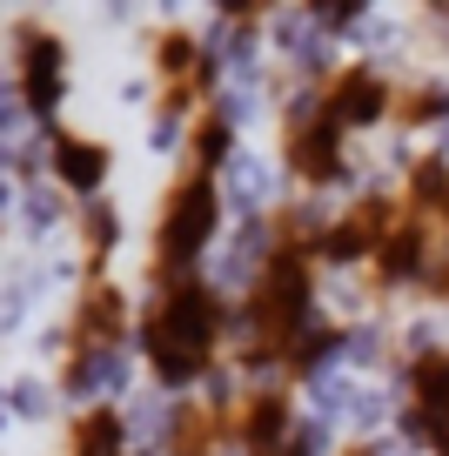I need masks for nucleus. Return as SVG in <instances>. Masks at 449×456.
Returning <instances> with one entry per match:
<instances>
[{"instance_id":"obj_3","label":"nucleus","mask_w":449,"mask_h":456,"mask_svg":"<svg viewBox=\"0 0 449 456\" xmlns=\"http://www.w3.org/2000/svg\"><path fill=\"white\" fill-rule=\"evenodd\" d=\"M215 222H222V201H215V168L182 155V175L168 182L161 195V215H155V282L175 289L195 275L201 248H208Z\"/></svg>"},{"instance_id":"obj_9","label":"nucleus","mask_w":449,"mask_h":456,"mask_svg":"<svg viewBox=\"0 0 449 456\" xmlns=\"http://www.w3.org/2000/svg\"><path fill=\"white\" fill-rule=\"evenodd\" d=\"M396 222H403V208H396V201H382V195L355 201L336 228H322V262H376L382 242L396 235Z\"/></svg>"},{"instance_id":"obj_16","label":"nucleus","mask_w":449,"mask_h":456,"mask_svg":"<svg viewBox=\"0 0 449 456\" xmlns=\"http://www.w3.org/2000/svg\"><path fill=\"white\" fill-rule=\"evenodd\" d=\"M336 342H342V329H336V322H315V329H309V336L295 342V356H289V362H282V376H289V383H295V376H309V370H315V362H322V356H329V349H336Z\"/></svg>"},{"instance_id":"obj_6","label":"nucleus","mask_w":449,"mask_h":456,"mask_svg":"<svg viewBox=\"0 0 449 456\" xmlns=\"http://www.w3.org/2000/svg\"><path fill=\"white\" fill-rule=\"evenodd\" d=\"M403 423L422 450L449 456V356L443 349H422L409 356V403H403Z\"/></svg>"},{"instance_id":"obj_1","label":"nucleus","mask_w":449,"mask_h":456,"mask_svg":"<svg viewBox=\"0 0 449 456\" xmlns=\"http://www.w3.org/2000/svg\"><path fill=\"white\" fill-rule=\"evenodd\" d=\"M222 336H228V302L215 296L201 275L161 289L148 322H141V349H148V370H155L161 383H195V376H208Z\"/></svg>"},{"instance_id":"obj_14","label":"nucleus","mask_w":449,"mask_h":456,"mask_svg":"<svg viewBox=\"0 0 449 456\" xmlns=\"http://www.w3.org/2000/svg\"><path fill=\"white\" fill-rule=\"evenodd\" d=\"M409 215L449 235V161H416L409 168Z\"/></svg>"},{"instance_id":"obj_11","label":"nucleus","mask_w":449,"mask_h":456,"mask_svg":"<svg viewBox=\"0 0 449 456\" xmlns=\"http://www.w3.org/2000/svg\"><path fill=\"white\" fill-rule=\"evenodd\" d=\"M241 429V410H222V403H188L168 429V450L175 456H215L228 436Z\"/></svg>"},{"instance_id":"obj_8","label":"nucleus","mask_w":449,"mask_h":456,"mask_svg":"<svg viewBox=\"0 0 449 456\" xmlns=\"http://www.w3.org/2000/svg\"><path fill=\"white\" fill-rule=\"evenodd\" d=\"M155 68H161V114H188L201 108V94L215 87V61L195 47V34H161L155 41Z\"/></svg>"},{"instance_id":"obj_5","label":"nucleus","mask_w":449,"mask_h":456,"mask_svg":"<svg viewBox=\"0 0 449 456\" xmlns=\"http://www.w3.org/2000/svg\"><path fill=\"white\" fill-rule=\"evenodd\" d=\"M282 155H289V168L302 175L309 188H322V182H336V175H342V121L322 108V94L302 101V108H289Z\"/></svg>"},{"instance_id":"obj_19","label":"nucleus","mask_w":449,"mask_h":456,"mask_svg":"<svg viewBox=\"0 0 449 456\" xmlns=\"http://www.w3.org/2000/svg\"><path fill=\"white\" fill-rule=\"evenodd\" d=\"M422 282H429V296H436V302H449V256H443V262H429V275H422Z\"/></svg>"},{"instance_id":"obj_2","label":"nucleus","mask_w":449,"mask_h":456,"mask_svg":"<svg viewBox=\"0 0 449 456\" xmlns=\"http://www.w3.org/2000/svg\"><path fill=\"white\" fill-rule=\"evenodd\" d=\"M315 248L309 242H275L262 262V275H255L249 289V309H241V322H249V362H289L295 342L315 329V269H309Z\"/></svg>"},{"instance_id":"obj_20","label":"nucleus","mask_w":449,"mask_h":456,"mask_svg":"<svg viewBox=\"0 0 449 456\" xmlns=\"http://www.w3.org/2000/svg\"><path fill=\"white\" fill-rule=\"evenodd\" d=\"M336 456H376V443H342Z\"/></svg>"},{"instance_id":"obj_12","label":"nucleus","mask_w":449,"mask_h":456,"mask_svg":"<svg viewBox=\"0 0 449 456\" xmlns=\"http://www.w3.org/2000/svg\"><path fill=\"white\" fill-rule=\"evenodd\" d=\"M422 248H429V222L403 208L396 235L382 242V256H376V289H396V282H409V275H429V256H422Z\"/></svg>"},{"instance_id":"obj_13","label":"nucleus","mask_w":449,"mask_h":456,"mask_svg":"<svg viewBox=\"0 0 449 456\" xmlns=\"http://www.w3.org/2000/svg\"><path fill=\"white\" fill-rule=\"evenodd\" d=\"M47 155H54V175L74 188V195H94V188L108 182V148H101V142H87V134H68V128H54Z\"/></svg>"},{"instance_id":"obj_15","label":"nucleus","mask_w":449,"mask_h":456,"mask_svg":"<svg viewBox=\"0 0 449 456\" xmlns=\"http://www.w3.org/2000/svg\"><path fill=\"white\" fill-rule=\"evenodd\" d=\"M68 450L74 456H121V416H114V410H81V416H74Z\"/></svg>"},{"instance_id":"obj_18","label":"nucleus","mask_w":449,"mask_h":456,"mask_svg":"<svg viewBox=\"0 0 449 456\" xmlns=\"http://www.w3.org/2000/svg\"><path fill=\"white\" fill-rule=\"evenodd\" d=\"M443 108H449L443 87H409V94H396V121H403V128H422V121H436Z\"/></svg>"},{"instance_id":"obj_10","label":"nucleus","mask_w":449,"mask_h":456,"mask_svg":"<svg viewBox=\"0 0 449 456\" xmlns=\"http://www.w3.org/2000/svg\"><path fill=\"white\" fill-rule=\"evenodd\" d=\"M322 108L336 114L342 128H369V121H382V114H396V94H389V81H376V68H336L322 81Z\"/></svg>"},{"instance_id":"obj_7","label":"nucleus","mask_w":449,"mask_h":456,"mask_svg":"<svg viewBox=\"0 0 449 456\" xmlns=\"http://www.w3.org/2000/svg\"><path fill=\"white\" fill-rule=\"evenodd\" d=\"M14 47H20V101H28L34 114H54L61 108V87H68V47H61V34H47L41 20H20L14 28Z\"/></svg>"},{"instance_id":"obj_17","label":"nucleus","mask_w":449,"mask_h":456,"mask_svg":"<svg viewBox=\"0 0 449 456\" xmlns=\"http://www.w3.org/2000/svg\"><path fill=\"white\" fill-rule=\"evenodd\" d=\"M114 235H121V228H114V215H108V208H81V242H87V275H101V256H108V248H114Z\"/></svg>"},{"instance_id":"obj_4","label":"nucleus","mask_w":449,"mask_h":456,"mask_svg":"<svg viewBox=\"0 0 449 456\" xmlns=\"http://www.w3.org/2000/svg\"><path fill=\"white\" fill-rule=\"evenodd\" d=\"M121 336H127V302H121V289H114L108 275H87L81 302H74V329H68V362H61V383L81 389L87 370H94V362L108 356Z\"/></svg>"}]
</instances>
